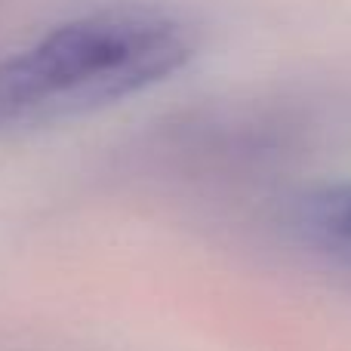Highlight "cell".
Here are the masks:
<instances>
[{"mask_svg":"<svg viewBox=\"0 0 351 351\" xmlns=\"http://www.w3.org/2000/svg\"><path fill=\"white\" fill-rule=\"evenodd\" d=\"M191 25L158 6H105L0 59V136L93 114L179 74Z\"/></svg>","mask_w":351,"mask_h":351,"instance_id":"1","label":"cell"},{"mask_svg":"<svg viewBox=\"0 0 351 351\" xmlns=\"http://www.w3.org/2000/svg\"><path fill=\"white\" fill-rule=\"evenodd\" d=\"M311 222L333 247L351 256V182L321 191L311 204Z\"/></svg>","mask_w":351,"mask_h":351,"instance_id":"2","label":"cell"}]
</instances>
